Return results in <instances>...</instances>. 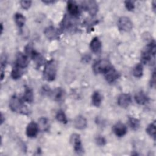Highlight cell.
Segmentation results:
<instances>
[{
	"mask_svg": "<svg viewBox=\"0 0 156 156\" xmlns=\"http://www.w3.org/2000/svg\"><path fill=\"white\" fill-rule=\"evenodd\" d=\"M146 132L147 134L152 137L154 140L155 139V122L154 121L153 122L149 124L146 129Z\"/></svg>",
	"mask_w": 156,
	"mask_h": 156,
	"instance_id": "d4e9b609",
	"label": "cell"
},
{
	"mask_svg": "<svg viewBox=\"0 0 156 156\" xmlns=\"http://www.w3.org/2000/svg\"><path fill=\"white\" fill-rule=\"evenodd\" d=\"M57 74L56 64L53 60L48 62L43 69V77L47 81H52L55 79Z\"/></svg>",
	"mask_w": 156,
	"mask_h": 156,
	"instance_id": "7a4b0ae2",
	"label": "cell"
},
{
	"mask_svg": "<svg viewBox=\"0 0 156 156\" xmlns=\"http://www.w3.org/2000/svg\"><path fill=\"white\" fill-rule=\"evenodd\" d=\"M55 118L56 119L63 123V124H66L68 122V119L66 118V116L65 115V113H64L63 111L62 110H58L55 115Z\"/></svg>",
	"mask_w": 156,
	"mask_h": 156,
	"instance_id": "484cf974",
	"label": "cell"
},
{
	"mask_svg": "<svg viewBox=\"0 0 156 156\" xmlns=\"http://www.w3.org/2000/svg\"><path fill=\"white\" fill-rule=\"evenodd\" d=\"M150 84H151V87H154L155 86V72H154L153 74H152Z\"/></svg>",
	"mask_w": 156,
	"mask_h": 156,
	"instance_id": "4dcf8cb0",
	"label": "cell"
},
{
	"mask_svg": "<svg viewBox=\"0 0 156 156\" xmlns=\"http://www.w3.org/2000/svg\"><path fill=\"white\" fill-rule=\"evenodd\" d=\"M104 74L105 80L108 83H113L120 77L119 73L112 66L105 71Z\"/></svg>",
	"mask_w": 156,
	"mask_h": 156,
	"instance_id": "8992f818",
	"label": "cell"
},
{
	"mask_svg": "<svg viewBox=\"0 0 156 156\" xmlns=\"http://www.w3.org/2000/svg\"><path fill=\"white\" fill-rule=\"evenodd\" d=\"M118 26L119 30L122 31L129 32L133 28V23L129 18L122 16L118 20Z\"/></svg>",
	"mask_w": 156,
	"mask_h": 156,
	"instance_id": "5b68a950",
	"label": "cell"
},
{
	"mask_svg": "<svg viewBox=\"0 0 156 156\" xmlns=\"http://www.w3.org/2000/svg\"><path fill=\"white\" fill-rule=\"evenodd\" d=\"M74 18L75 17L72 16L71 15L68 16L65 15L62 20V28L65 29H68L70 27H73L74 26V24H75Z\"/></svg>",
	"mask_w": 156,
	"mask_h": 156,
	"instance_id": "2e32d148",
	"label": "cell"
},
{
	"mask_svg": "<svg viewBox=\"0 0 156 156\" xmlns=\"http://www.w3.org/2000/svg\"><path fill=\"white\" fill-rule=\"evenodd\" d=\"M102 100V97L100 94V93L99 91H94L92 94V97H91L92 104H93V105L98 107H99L101 104Z\"/></svg>",
	"mask_w": 156,
	"mask_h": 156,
	"instance_id": "d6986e66",
	"label": "cell"
},
{
	"mask_svg": "<svg viewBox=\"0 0 156 156\" xmlns=\"http://www.w3.org/2000/svg\"><path fill=\"white\" fill-rule=\"evenodd\" d=\"M23 68H21L16 65H15L11 72V77L15 80L21 78L23 74Z\"/></svg>",
	"mask_w": 156,
	"mask_h": 156,
	"instance_id": "44dd1931",
	"label": "cell"
},
{
	"mask_svg": "<svg viewBox=\"0 0 156 156\" xmlns=\"http://www.w3.org/2000/svg\"><path fill=\"white\" fill-rule=\"evenodd\" d=\"M110 63L106 59H101L96 62L93 65V70L95 74L104 73L110 66Z\"/></svg>",
	"mask_w": 156,
	"mask_h": 156,
	"instance_id": "3957f363",
	"label": "cell"
},
{
	"mask_svg": "<svg viewBox=\"0 0 156 156\" xmlns=\"http://www.w3.org/2000/svg\"><path fill=\"white\" fill-rule=\"evenodd\" d=\"M143 73V65L141 63H138L135 65V66L133 68V74L135 77L140 78L142 77Z\"/></svg>",
	"mask_w": 156,
	"mask_h": 156,
	"instance_id": "cb8c5ba5",
	"label": "cell"
},
{
	"mask_svg": "<svg viewBox=\"0 0 156 156\" xmlns=\"http://www.w3.org/2000/svg\"><path fill=\"white\" fill-rule=\"evenodd\" d=\"M29 63V60L27 56L22 53L18 52L16 54V61H15V65L19 66L21 68H26Z\"/></svg>",
	"mask_w": 156,
	"mask_h": 156,
	"instance_id": "9c48e42d",
	"label": "cell"
},
{
	"mask_svg": "<svg viewBox=\"0 0 156 156\" xmlns=\"http://www.w3.org/2000/svg\"><path fill=\"white\" fill-rule=\"evenodd\" d=\"M117 102L120 107L127 108L132 102L131 96L129 94L122 93L118 97Z\"/></svg>",
	"mask_w": 156,
	"mask_h": 156,
	"instance_id": "8fae6325",
	"label": "cell"
},
{
	"mask_svg": "<svg viewBox=\"0 0 156 156\" xmlns=\"http://www.w3.org/2000/svg\"><path fill=\"white\" fill-rule=\"evenodd\" d=\"M44 34L49 40H53L59 38V31L53 26L46 27L44 30Z\"/></svg>",
	"mask_w": 156,
	"mask_h": 156,
	"instance_id": "30bf717a",
	"label": "cell"
},
{
	"mask_svg": "<svg viewBox=\"0 0 156 156\" xmlns=\"http://www.w3.org/2000/svg\"><path fill=\"white\" fill-rule=\"evenodd\" d=\"M1 33H2V30H3V27H2V23L1 24Z\"/></svg>",
	"mask_w": 156,
	"mask_h": 156,
	"instance_id": "e575fe53",
	"label": "cell"
},
{
	"mask_svg": "<svg viewBox=\"0 0 156 156\" xmlns=\"http://www.w3.org/2000/svg\"><path fill=\"white\" fill-rule=\"evenodd\" d=\"M67 10L69 14L74 17H76L79 14V9L77 4L73 1L67 2Z\"/></svg>",
	"mask_w": 156,
	"mask_h": 156,
	"instance_id": "5bb4252c",
	"label": "cell"
},
{
	"mask_svg": "<svg viewBox=\"0 0 156 156\" xmlns=\"http://www.w3.org/2000/svg\"><path fill=\"white\" fill-rule=\"evenodd\" d=\"M14 19H15V21L16 24V25L19 27H22L26 22V18L23 16V14L20 13H16L14 15Z\"/></svg>",
	"mask_w": 156,
	"mask_h": 156,
	"instance_id": "7402d4cb",
	"label": "cell"
},
{
	"mask_svg": "<svg viewBox=\"0 0 156 156\" xmlns=\"http://www.w3.org/2000/svg\"><path fill=\"white\" fill-rule=\"evenodd\" d=\"M44 3H46V4H52V3H54L55 1H43Z\"/></svg>",
	"mask_w": 156,
	"mask_h": 156,
	"instance_id": "1f68e13d",
	"label": "cell"
},
{
	"mask_svg": "<svg viewBox=\"0 0 156 156\" xmlns=\"http://www.w3.org/2000/svg\"><path fill=\"white\" fill-rule=\"evenodd\" d=\"M95 140H96V143H97V144H98L99 146H104L106 143V140L105 139V138L104 136H102L101 135L97 136Z\"/></svg>",
	"mask_w": 156,
	"mask_h": 156,
	"instance_id": "f1b7e54d",
	"label": "cell"
},
{
	"mask_svg": "<svg viewBox=\"0 0 156 156\" xmlns=\"http://www.w3.org/2000/svg\"><path fill=\"white\" fill-rule=\"evenodd\" d=\"M39 130L40 129L38 124L34 121H32L30 123H29L27 126L26 130V135L28 137L34 138L37 135Z\"/></svg>",
	"mask_w": 156,
	"mask_h": 156,
	"instance_id": "ba28073f",
	"label": "cell"
},
{
	"mask_svg": "<svg viewBox=\"0 0 156 156\" xmlns=\"http://www.w3.org/2000/svg\"><path fill=\"white\" fill-rule=\"evenodd\" d=\"M70 142L73 145L75 152L78 155H82L83 153V148L81 142L80 135L77 133H73L71 135Z\"/></svg>",
	"mask_w": 156,
	"mask_h": 156,
	"instance_id": "277c9868",
	"label": "cell"
},
{
	"mask_svg": "<svg viewBox=\"0 0 156 156\" xmlns=\"http://www.w3.org/2000/svg\"><path fill=\"white\" fill-rule=\"evenodd\" d=\"M155 4H156V2H155V1H154L152 2V8H153L154 10H155Z\"/></svg>",
	"mask_w": 156,
	"mask_h": 156,
	"instance_id": "836d02e7",
	"label": "cell"
},
{
	"mask_svg": "<svg viewBox=\"0 0 156 156\" xmlns=\"http://www.w3.org/2000/svg\"><path fill=\"white\" fill-rule=\"evenodd\" d=\"M83 9L87 11L91 15H94L98 11V5L94 1H83L82 4Z\"/></svg>",
	"mask_w": 156,
	"mask_h": 156,
	"instance_id": "52a82bcc",
	"label": "cell"
},
{
	"mask_svg": "<svg viewBox=\"0 0 156 156\" xmlns=\"http://www.w3.org/2000/svg\"><path fill=\"white\" fill-rule=\"evenodd\" d=\"M124 5L126 8L129 11H132L135 8V3L132 1H124Z\"/></svg>",
	"mask_w": 156,
	"mask_h": 156,
	"instance_id": "83f0119b",
	"label": "cell"
},
{
	"mask_svg": "<svg viewBox=\"0 0 156 156\" xmlns=\"http://www.w3.org/2000/svg\"><path fill=\"white\" fill-rule=\"evenodd\" d=\"M135 102L140 105H144L149 101V97L143 91H140L137 92L134 96Z\"/></svg>",
	"mask_w": 156,
	"mask_h": 156,
	"instance_id": "9a60e30c",
	"label": "cell"
},
{
	"mask_svg": "<svg viewBox=\"0 0 156 156\" xmlns=\"http://www.w3.org/2000/svg\"><path fill=\"white\" fill-rule=\"evenodd\" d=\"M20 4L22 8L24 9H28L32 4V1H20Z\"/></svg>",
	"mask_w": 156,
	"mask_h": 156,
	"instance_id": "f546056e",
	"label": "cell"
},
{
	"mask_svg": "<svg viewBox=\"0 0 156 156\" xmlns=\"http://www.w3.org/2000/svg\"><path fill=\"white\" fill-rule=\"evenodd\" d=\"M39 129L42 131H48L49 128V121L46 118H41L38 120Z\"/></svg>",
	"mask_w": 156,
	"mask_h": 156,
	"instance_id": "ffe728a7",
	"label": "cell"
},
{
	"mask_svg": "<svg viewBox=\"0 0 156 156\" xmlns=\"http://www.w3.org/2000/svg\"><path fill=\"white\" fill-rule=\"evenodd\" d=\"M9 107L13 112L27 115L29 111L26 106L23 104V101L16 95L13 96L9 101Z\"/></svg>",
	"mask_w": 156,
	"mask_h": 156,
	"instance_id": "6da1fadb",
	"label": "cell"
},
{
	"mask_svg": "<svg viewBox=\"0 0 156 156\" xmlns=\"http://www.w3.org/2000/svg\"><path fill=\"white\" fill-rule=\"evenodd\" d=\"M114 133L119 137L124 136L127 133V127L124 124L121 122H116L113 127Z\"/></svg>",
	"mask_w": 156,
	"mask_h": 156,
	"instance_id": "7c38bea8",
	"label": "cell"
},
{
	"mask_svg": "<svg viewBox=\"0 0 156 156\" xmlns=\"http://www.w3.org/2000/svg\"><path fill=\"white\" fill-rule=\"evenodd\" d=\"M128 122H129V126L133 130H137L140 127V122L137 118H135L133 117H130L129 118Z\"/></svg>",
	"mask_w": 156,
	"mask_h": 156,
	"instance_id": "603a6c76",
	"label": "cell"
},
{
	"mask_svg": "<svg viewBox=\"0 0 156 156\" xmlns=\"http://www.w3.org/2000/svg\"><path fill=\"white\" fill-rule=\"evenodd\" d=\"M23 98L24 101L28 103H32L34 101V93L32 89L29 87H26Z\"/></svg>",
	"mask_w": 156,
	"mask_h": 156,
	"instance_id": "ac0fdd59",
	"label": "cell"
},
{
	"mask_svg": "<svg viewBox=\"0 0 156 156\" xmlns=\"http://www.w3.org/2000/svg\"><path fill=\"white\" fill-rule=\"evenodd\" d=\"M73 124L76 129L83 130L87 126V121L85 117L79 115L75 118L73 121Z\"/></svg>",
	"mask_w": 156,
	"mask_h": 156,
	"instance_id": "4fadbf2b",
	"label": "cell"
},
{
	"mask_svg": "<svg viewBox=\"0 0 156 156\" xmlns=\"http://www.w3.org/2000/svg\"><path fill=\"white\" fill-rule=\"evenodd\" d=\"M4 120H5V119H4V116H3V115L1 113V124L4 122Z\"/></svg>",
	"mask_w": 156,
	"mask_h": 156,
	"instance_id": "d6a6232c",
	"label": "cell"
},
{
	"mask_svg": "<svg viewBox=\"0 0 156 156\" xmlns=\"http://www.w3.org/2000/svg\"><path fill=\"white\" fill-rule=\"evenodd\" d=\"M101 47L102 44L99 39L98 37L93 38L90 43V48L91 51L94 53H97L101 51Z\"/></svg>",
	"mask_w": 156,
	"mask_h": 156,
	"instance_id": "e0dca14e",
	"label": "cell"
},
{
	"mask_svg": "<svg viewBox=\"0 0 156 156\" xmlns=\"http://www.w3.org/2000/svg\"><path fill=\"white\" fill-rule=\"evenodd\" d=\"M52 94L54 96V99L59 101L62 99L63 94H64V91L62 88H58L56 90H55L54 93H52Z\"/></svg>",
	"mask_w": 156,
	"mask_h": 156,
	"instance_id": "4316f807",
	"label": "cell"
}]
</instances>
